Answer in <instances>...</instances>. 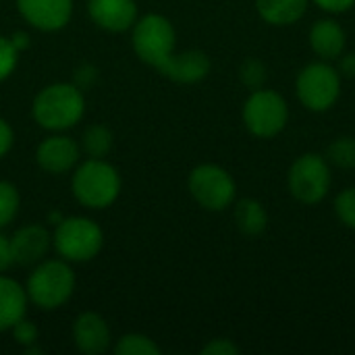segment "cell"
<instances>
[{
  "mask_svg": "<svg viewBox=\"0 0 355 355\" xmlns=\"http://www.w3.org/2000/svg\"><path fill=\"white\" fill-rule=\"evenodd\" d=\"M137 56L177 83H198L210 71V60L200 50L175 54V29L162 15L144 17L133 29Z\"/></svg>",
  "mask_w": 355,
  "mask_h": 355,
  "instance_id": "6da1fadb",
  "label": "cell"
},
{
  "mask_svg": "<svg viewBox=\"0 0 355 355\" xmlns=\"http://www.w3.org/2000/svg\"><path fill=\"white\" fill-rule=\"evenodd\" d=\"M85 104L83 96L75 85L54 83L44 87L33 102V119L52 131H62L79 123Z\"/></svg>",
  "mask_w": 355,
  "mask_h": 355,
  "instance_id": "7a4b0ae2",
  "label": "cell"
},
{
  "mask_svg": "<svg viewBox=\"0 0 355 355\" xmlns=\"http://www.w3.org/2000/svg\"><path fill=\"white\" fill-rule=\"evenodd\" d=\"M121 191L119 173L102 158L85 160L73 177V193L87 208L110 206Z\"/></svg>",
  "mask_w": 355,
  "mask_h": 355,
  "instance_id": "3957f363",
  "label": "cell"
},
{
  "mask_svg": "<svg viewBox=\"0 0 355 355\" xmlns=\"http://www.w3.org/2000/svg\"><path fill=\"white\" fill-rule=\"evenodd\" d=\"M75 289V275L69 264L60 260H50L40 264L27 281V297L44 308L54 310L62 306Z\"/></svg>",
  "mask_w": 355,
  "mask_h": 355,
  "instance_id": "277c9868",
  "label": "cell"
},
{
  "mask_svg": "<svg viewBox=\"0 0 355 355\" xmlns=\"http://www.w3.org/2000/svg\"><path fill=\"white\" fill-rule=\"evenodd\" d=\"M102 231L100 227L83 216L64 218L58 223L54 233L56 252L71 262H87L102 248Z\"/></svg>",
  "mask_w": 355,
  "mask_h": 355,
  "instance_id": "5b68a950",
  "label": "cell"
},
{
  "mask_svg": "<svg viewBox=\"0 0 355 355\" xmlns=\"http://www.w3.org/2000/svg\"><path fill=\"white\" fill-rule=\"evenodd\" d=\"M341 92V79L337 69L327 62H312L302 69L297 77V96L302 104L314 112L329 110Z\"/></svg>",
  "mask_w": 355,
  "mask_h": 355,
  "instance_id": "8992f818",
  "label": "cell"
},
{
  "mask_svg": "<svg viewBox=\"0 0 355 355\" xmlns=\"http://www.w3.org/2000/svg\"><path fill=\"white\" fill-rule=\"evenodd\" d=\"M289 110L281 94L270 89H254L243 106V123L258 137H272L283 131Z\"/></svg>",
  "mask_w": 355,
  "mask_h": 355,
  "instance_id": "52a82bcc",
  "label": "cell"
},
{
  "mask_svg": "<svg viewBox=\"0 0 355 355\" xmlns=\"http://www.w3.org/2000/svg\"><path fill=\"white\" fill-rule=\"evenodd\" d=\"M331 187V171L320 154L300 156L289 171V189L302 204H318Z\"/></svg>",
  "mask_w": 355,
  "mask_h": 355,
  "instance_id": "ba28073f",
  "label": "cell"
},
{
  "mask_svg": "<svg viewBox=\"0 0 355 355\" xmlns=\"http://www.w3.org/2000/svg\"><path fill=\"white\" fill-rule=\"evenodd\" d=\"M189 191L206 210H225L235 198V181L216 164H202L189 175Z\"/></svg>",
  "mask_w": 355,
  "mask_h": 355,
  "instance_id": "9c48e42d",
  "label": "cell"
},
{
  "mask_svg": "<svg viewBox=\"0 0 355 355\" xmlns=\"http://www.w3.org/2000/svg\"><path fill=\"white\" fill-rule=\"evenodd\" d=\"M17 6L33 27L54 31L69 23L73 0H17Z\"/></svg>",
  "mask_w": 355,
  "mask_h": 355,
  "instance_id": "30bf717a",
  "label": "cell"
},
{
  "mask_svg": "<svg viewBox=\"0 0 355 355\" xmlns=\"http://www.w3.org/2000/svg\"><path fill=\"white\" fill-rule=\"evenodd\" d=\"M50 250V233L40 225L19 229L10 239L12 262L19 266L37 264Z\"/></svg>",
  "mask_w": 355,
  "mask_h": 355,
  "instance_id": "8fae6325",
  "label": "cell"
},
{
  "mask_svg": "<svg viewBox=\"0 0 355 355\" xmlns=\"http://www.w3.org/2000/svg\"><path fill=\"white\" fill-rule=\"evenodd\" d=\"M73 337L75 345L81 354L98 355L104 354L110 345V331L102 316L94 312H85L77 316L73 324Z\"/></svg>",
  "mask_w": 355,
  "mask_h": 355,
  "instance_id": "7c38bea8",
  "label": "cell"
},
{
  "mask_svg": "<svg viewBox=\"0 0 355 355\" xmlns=\"http://www.w3.org/2000/svg\"><path fill=\"white\" fill-rule=\"evenodd\" d=\"M89 17L108 31H125L135 23L137 6L133 0H89Z\"/></svg>",
  "mask_w": 355,
  "mask_h": 355,
  "instance_id": "4fadbf2b",
  "label": "cell"
},
{
  "mask_svg": "<svg viewBox=\"0 0 355 355\" xmlns=\"http://www.w3.org/2000/svg\"><path fill=\"white\" fill-rule=\"evenodd\" d=\"M79 158V146L71 137H48L37 148V164L54 175L67 173Z\"/></svg>",
  "mask_w": 355,
  "mask_h": 355,
  "instance_id": "5bb4252c",
  "label": "cell"
},
{
  "mask_svg": "<svg viewBox=\"0 0 355 355\" xmlns=\"http://www.w3.org/2000/svg\"><path fill=\"white\" fill-rule=\"evenodd\" d=\"M310 44H312V50L320 58L335 60L345 50V31L337 21L320 19L314 23V27L310 31Z\"/></svg>",
  "mask_w": 355,
  "mask_h": 355,
  "instance_id": "9a60e30c",
  "label": "cell"
},
{
  "mask_svg": "<svg viewBox=\"0 0 355 355\" xmlns=\"http://www.w3.org/2000/svg\"><path fill=\"white\" fill-rule=\"evenodd\" d=\"M27 308V293L12 279L0 277V333L12 329Z\"/></svg>",
  "mask_w": 355,
  "mask_h": 355,
  "instance_id": "2e32d148",
  "label": "cell"
},
{
  "mask_svg": "<svg viewBox=\"0 0 355 355\" xmlns=\"http://www.w3.org/2000/svg\"><path fill=\"white\" fill-rule=\"evenodd\" d=\"M258 12L272 25H291L300 21L308 8V0H256Z\"/></svg>",
  "mask_w": 355,
  "mask_h": 355,
  "instance_id": "e0dca14e",
  "label": "cell"
},
{
  "mask_svg": "<svg viewBox=\"0 0 355 355\" xmlns=\"http://www.w3.org/2000/svg\"><path fill=\"white\" fill-rule=\"evenodd\" d=\"M235 223L243 235L256 237V235L264 233V229L268 225V216H266L264 206L258 200L245 198V200L237 202V206H235Z\"/></svg>",
  "mask_w": 355,
  "mask_h": 355,
  "instance_id": "ac0fdd59",
  "label": "cell"
},
{
  "mask_svg": "<svg viewBox=\"0 0 355 355\" xmlns=\"http://www.w3.org/2000/svg\"><path fill=\"white\" fill-rule=\"evenodd\" d=\"M81 146L89 158H102L112 148V133L104 125H92L83 131Z\"/></svg>",
  "mask_w": 355,
  "mask_h": 355,
  "instance_id": "d6986e66",
  "label": "cell"
},
{
  "mask_svg": "<svg viewBox=\"0 0 355 355\" xmlns=\"http://www.w3.org/2000/svg\"><path fill=\"white\" fill-rule=\"evenodd\" d=\"M327 160L339 168H355V137H339L327 150Z\"/></svg>",
  "mask_w": 355,
  "mask_h": 355,
  "instance_id": "ffe728a7",
  "label": "cell"
},
{
  "mask_svg": "<svg viewBox=\"0 0 355 355\" xmlns=\"http://www.w3.org/2000/svg\"><path fill=\"white\" fill-rule=\"evenodd\" d=\"M116 355H160V347L144 335H125L116 347Z\"/></svg>",
  "mask_w": 355,
  "mask_h": 355,
  "instance_id": "44dd1931",
  "label": "cell"
},
{
  "mask_svg": "<svg viewBox=\"0 0 355 355\" xmlns=\"http://www.w3.org/2000/svg\"><path fill=\"white\" fill-rule=\"evenodd\" d=\"M19 210V193L15 185L0 181V229L6 227Z\"/></svg>",
  "mask_w": 355,
  "mask_h": 355,
  "instance_id": "7402d4cb",
  "label": "cell"
},
{
  "mask_svg": "<svg viewBox=\"0 0 355 355\" xmlns=\"http://www.w3.org/2000/svg\"><path fill=\"white\" fill-rule=\"evenodd\" d=\"M239 77H241V81H243L250 89H262V85H264L268 73H266V67H264L262 60H258V58H248V60L241 64V69H239Z\"/></svg>",
  "mask_w": 355,
  "mask_h": 355,
  "instance_id": "603a6c76",
  "label": "cell"
},
{
  "mask_svg": "<svg viewBox=\"0 0 355 355\" xmlns=\"http://www.w3.org/2000/svg\"><path fill=\"white\" fill-rule=\"evenodd\" d=\"M335 212L339 216V220L349 227L355 229V187H349L345 191H341L335 200Z\"/></svg>",
  "mask_w": 355,
  "mask_h": 355,
  "instance_id": "cb8c5ba5",
  "label": "cell"
},
{
  "mask_svg": "<svg viewBox=\"0 0 355 355\" xmlns=\"http://www.w3.org/2000/svg\"><path fill=\"white\" fill-rule=\"evenodd\" d=\"M17 54L19 50L12 46V42L6 37H0V81H4L12 73L17 64Z\"/></svg>",
  "mask_w": 355,
  "mask_h": 355,
  "instance_id": "d4e9b609",
  "label": "cell"
},
{
  "mask_svg": "<svg viewBox=\"0 0 355 355\" xmlns=\"http://www.w3.org/2000/svg\"><path fill=\"white\" fill-rule=\"evenodd\" d=\"M12 337L19 345H25V347H31L35 341H37V329L33 322L29 320H19L15 327H12Z\"/></svg>",
  "mask_w": 355,
  "mask_h": 355,
  "instance_id": "484cf974",
  "label": "cell"
},
{
  "mask_svg": "<svg viewBox=\"0 0 355 355\" xmlns=\"http://www.w3.org/2000/svg\"><path fill=\"white\" fill-rule=\"evenodd\" d=\"M204 355H237L239 354V347L229 341V339H214L210 341L204 349H202Z\"/></svg>",
  "mask_w": 355,
  "mask_h": 355,
  "instance_id": "4316f807",
  "label": "cell"
},
{
  "mask_svg": "<svg viewBox=\"0 0 355 355\" xmlns=\"http://www.w3.org/2000/svg\"><path fill=\"white\" fill-rule=\"evenodd\" d=\"M314 2L329 12H345L355 4V0H314Z\"/></svg>",
  "mask_w": 355,
  "mask_h": 355,
  "instance_id": "83f0119b",
  "label": "cell"
},
{
  "mask_svg": "<svg viewBox=\"0 0 355 355\" xmlns=\"http://www.w3.org/2000/svg\"><path fill=\"white\" fill-rule=\"evenodd\" d=\"M10 146H12V129L8 127L6 121L0 119V158L10 150Z\"/></svg>",
  "mask_w": 355,
  "mask_h": 355,
  "instance_id": "f1b7e54d",
  "label": "cell"
},
{
  "mask_svg": "<svg viewBox=\"0 0 355 355\" xmlns=\"http://www.w3.org/2000/svg\"><path fill=\"white\" fill-rule=\"evenodd\" d=\"M12 262V252H10V239L0 235V272L6 270Z\"/></svg>",
  "mask_w": 355,
  "mask_h": 355,
  "instance_id": "f546056e",
  "label": "cell"
},
{
  "mask_svg": "<svg viewBox=\"0 0 355 355\" xmlns=\"http://www.w3.org/2000/svg\"><path fill=\"white\" fill-rule=\"evenodd\" d=\"M339 73H341L343 77H349V79H354L355 77V52H352V54H345V56L339 60Z\"/></svg>",
  "mask_w": 355,
  "mask_h": 355,
  "instance_id": "4dcf8cb0",
  "label": "cell"
},
{
  "mask_svg": "<svg viewBox=\"0 0 355 355\" xmlns=\"http://www.w3.org/2000/svg\"><path fill=\"white\" fill-rule=\"evenodd\" d=\"M10 42H12V46H15L17 50H21V48H27V46H29V37H27V33H23V31L15 33Z\"/></svg>",
  "mask_w": 355,
  "mask_h": 355,
  "instance_id": "1f68e13d",
  "label": "cell"
}]
</instances>
